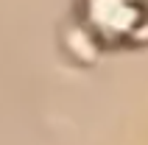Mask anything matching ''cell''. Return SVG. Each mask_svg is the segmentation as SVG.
I'll return each instance as SVG.
<instances>
[{"label":"cell","instance_id":"obj_1","mask_svg":"<svg viewBox=\"0 0 148 145\" xmlns=\"http://www.w3.org/2000/svg\"><path fill=\"white\" fill-rule=\"evenodd\" d=\"M84 25L95 39H103L109 45L143 36V0H84Z\"/></svg>","mask_w":148,"mask_h":145}]
</instances>
